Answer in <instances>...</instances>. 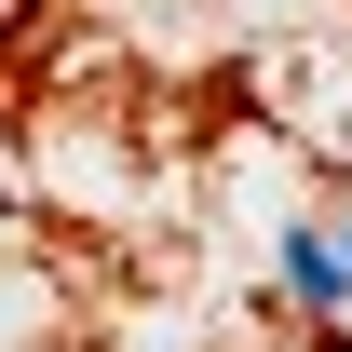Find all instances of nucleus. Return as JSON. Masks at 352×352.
<instances>
[{
	"label": "nucleus",
	"mask_w": 352,
	"mask_h": 352,
	"mask_svg": "<svg viewBox=\"0 0 352 352\" xmlns=\"http://www.w3.org/2000/svg\"><path fill=\"white\" fill-rule=\"evenodd\" d=\"M285 298H311V311L352 298V244L339 230H285Z\"/></svg>",
	"instance_id": "nucleus-1"
}]
</instances>
